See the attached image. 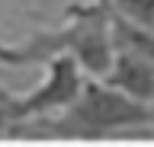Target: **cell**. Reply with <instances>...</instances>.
I'll use <instances>...</instances> for the list:
<instances>
[{"mask_svg":"<svg viewBox=\"0 0 154 147\" xmlns=\"http://www.w3.org/2000/svg\"><path fill=\"white\" fill-rule=\"evenodd\" d=\"M154 137L148 102L125 96L100 77H84V87L64 109L19 122L3 141H109Z\"/></svg>","mask_w":154,"mask_h":147,"instance_id":"1","label":"cell"},{"mask_svg":"<svg viewBox=\"0 0 154 147\" xmlns=\"http://www.w3.org/2000/svg\"><path fill=\"white\" fill-rule=\"evenodd\" d=\"M58 54H71L87 77H103L116 54L112 42V0H90L67 7L58 29H42L23 42H0L3 67H45Z\"/></svg>","mask_w":154,"mask_h":147,"instance_id":"2","label":"cell"},{"mask_svg":"<svg viewBox=\"0 0 154 147\" xmlns=\"http://www.w3.org/2000/svg\"><path fill=\"white\" fill-rule=\"evenodd\" d=\"M84 70L71 54H58L55 61L45 64V74L29 93H13L0 87V141L13 125L29 122L38 115H51L58 109H64L71 99L84 87Z\"/></svg>","mask_w":154,"mask_h":147,"instance_id":"3","label":"cell"},{"mask_svg":"<svg viewBox=\"0 0 154 147\" xmlns=\"http://www.w3.org/2000/svg\"><path fill=\"white\" fill-rule=\"evenodd\" d=\"M100 80H106L109 87L122 90L125 96L138 99V102H151L154 96V64H148L141 54L128 48H116L112 64Z\"/></svg>","mask_w":154,"mask_h":147,"instance_id":"4","label":"cell"},{"mask_svg":"<svg viewBox=\"0 0 154 147\" xmlns=\"http://www.w3.org/2000/svg\"><path fill=\"white\" fill-rule=\"evenodd\" d=\"M112 42L116 48H128L141 54L148 64H154V29L151 26H138V22L125 19L112 10Z\"/></svg>","mask_w":154,"mask_h":147,"instance_id":"5","label":"cell"},{"mask_svg":"<svg viewBox=\"0 0 154 147\" xmlns=\"http://www.w3.org/2000/svg\"><path fill=\"white\" fill-rule=\"evenodd\" d=\"M112 10L125 19L138 22V26L154 29V0H112Z\"/></svg>","mask_w":154,"mask_h":147,"instance_id":"6","label":"cell"},{"mask_svg":"<svg viewBox=\"0 0 154 147\" xmlns=\"http://www.w3.org/2000/svg\"><path fill=\"white\" fill-rule=\"evenodd\" d=\"M148 112H151V128H154V96H151V102H148Z\"/></svg>","mask_w":154,"mask_h":147,"instance_id":"7","label":"cell"}]
</instances>
